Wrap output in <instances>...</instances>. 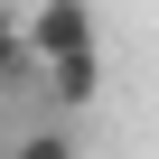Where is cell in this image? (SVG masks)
Segmentation results:
<instances>
[{"label":"cell","mask_w":159,"mask_h":159,"mask_svg":"<svg viewBox=\"0 0 159 159\" xmlns=\"http://www.w3.org/2000/svg\"><path fill=\"white\" fill-rule=\"evenodd\" d=\"M28 75H38V56H28V28H19V19H0V94H19Z\"/></svg>","instance_id":"3"},{"label":"cell","mask_w":159,"mask_h":159,"mask_svg":"<svg viewBox=\"0 0 159 159\" xmlns=\"http://www.w3.org/2000/svg\"><path fill=\"white\" fill-rule=\"evenodd\" d=\"M19 28H28L38 75H47L56 122H66V112H94V103H103V19H94V0H38Z\"/></svg>","instance_id":"1"},{"label":"cell","mask_w":159,"mask_h":159,"mask_svg":"<svg viewBox=\"0 0 159 159\" xmlns=\"http://www.w3.org/2000/svg\"><path fill=\"white\" fill-rule=\"evenodd\" d=\"M10 159H84V150H75V131H66V122H28V131L10 140Z\"/></svg>","instance_id":"2"}]
</instances>
